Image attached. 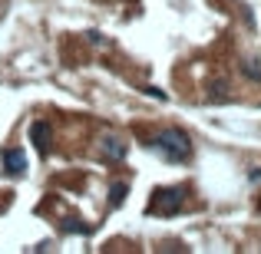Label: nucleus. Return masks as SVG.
I'll return each instance as SVG.
<instances>
[{"label":"nucleus","instance_id":"5","mask_svg":"<svg viewBox=\"0 0 261 254\" xmlns=\"http://www.w3.org/2000/svg\"><path fill=\"white\" fill-rule=\"evenodd\" d=\"M0 162H4V172H7L10 178H20V175L27 172V155H23V149H4Z\"/></svg>","mask_w":261,"mask_h":254},{"label":"nucleus","instance_id":"1","mask_svg":"<svg viewBox=\"0 0 261 254\" xmlns=\"http://www.w3.org/2000/svg\"><path fill=\"white\" fill-rule=\"evenodd\" d=\"M149 146H152L155 155H162V159L172 162V165L192 159V142H189V135L178 132V129H166V132H159Z\"/></svg>","mask_w":261,"mask_h":254},{"label":"nucleus","instance_id":"7","mask_svg":"<svg viewBox=\"0 0 261 254\" xmlns=\"http://www.w3.org/2000/svg\"><path fill=\"white\" fill-rule=\"evenodd\" d=\"M245 76L261 79V63H258V60H248V63H245Z\"/></svg>","mask_w":261,"mask_h":254},{"label":"nucleus","instance_id":"6","mask_svg":"<svg viewBox=\"0 0 261 254\" xmlns=\"http://www.w3.org/2000/svg\"><path fill=\"white\" fill-rule=\"evenodd\" d=\"M126 191H129L126 182H116L113 188H109V208H119V205L126 202Z\"/></svg>","mask_w":261,"mask_h":254},{"label":"nucleus","instance_id":"8","mask_svg":"<svg viewBox=\"0 0 261 254\" xmlns=\"http://www.w3.org/2000/svg\"><path fill=\"white\" fill-rule=\"evenodd\" d=\"M63 231H86V228H83V224H76V218H70V221L63 224Z\"/></svg>","mask_w":261,"mask_h":254},{"label":"nucleus","instance_id":"9","mask_svg":"<svg viewBox=\"0 0 261 254\" xmlns=\"http://www.w3.org/2000/svg\"><path fill=\"white\" fill-rule=\"evenodd\" d=\"M258 208H261V205H258Z\"/></svg>","mask_w":261,"mask_h":254},{"label":"nucleus","instance_id":"2","mask_svg":"<svg viewBox=\"0 0 261 254\" xmlns=\"http://www.w3.org/2000/svg\"><path fill=\"white\" fill-rule=\"evenodd\" d=\"M185 205V188L172 185V188H155L149 198V215H175Z\"/></svg>","mask_w":261,"mask_h":254},{"label":"nucleus","instance_id":"4","mask_svg":"<svg viewBox=\"0 0 261 254\" xmlns=\"http://www.w3.org/2000/svg\"><path fill=\"white\" fill-rule=\"evenodd\" d=\"M129 152V146L122 139H116V135H106V139L99 142V159L102 162H122Z\"/></svg>","mask_w":261,"mask_h":254},{"label":"nucleus","instance_id":"3","mask_svg":"<svg viewBox=\"0 0 261 254\" xmlns=\"http://www.w3.org/2000/svg\"><path fill=\"white\" fill-rule=\"evenodd\" d=\"M30 142H33V149L46 159L50 149H53V129H50V122H43V119L33 122V126H30Z\"/></svg>","mask_w":261,"mask_h":254}]
</instances>
